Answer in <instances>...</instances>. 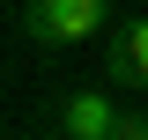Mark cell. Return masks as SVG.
<instances>
[{
	"label": "cell",
	"mask_w": 148,
	"mask_h": 140,
	"mask_svg": "<svg viewBox=\"0 0 148 140\" xmlns=\"http://www.w3.org/2000/svg\"><path fill=\"white\" fill-rule=\"evenodd\" d=\"M15 30L37 52H74V44H89V37L111 30V0H22Z\"/></svg>",
	"instance_id": "1"
},
{
	"label": "cell",
	"mask_w": 148,
	"mask_h": 140,
	"mask_svg": "<svg viewBox=\"0 0 148 140\" xmlns=\"http://www.w3.org/2000/svg\"><path fill=\"white\" fill-rule=\"evenodd\" d=\"M52 125H59V140H126L141 118L111 103V88H67L52 103Z\"/></svg>",
	"instance_id": "2"
},
{
	"label": "cell",
	"mask_w": 148,
	"mask_h": 140,
	"mask_svg": "<svg viewBox=\"0 0 148 140\" xmlns=\"http://www.w3.org/2000/svg\"><path fill=\"white\" fill-rule=\"evenodd\" d=\"M104 81L111 88H148V15H119L104 30Z\"/></svg>",
	"instance_id": "3"
}]
</instances>
